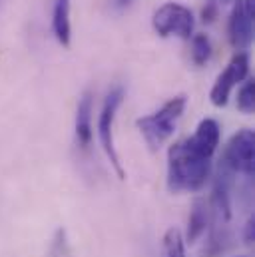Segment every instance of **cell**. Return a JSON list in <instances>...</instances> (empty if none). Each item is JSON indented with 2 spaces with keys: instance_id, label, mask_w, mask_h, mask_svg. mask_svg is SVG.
Listing matches in <instances>:
<instances>
[{
  "instance_id": "6da1fadb",
  "label": "cell",
  "mask_w": 255,
  "mask_h": 257,
  "mask_svg": "<svg viewBox=\"0 0 255 257\" xmlns=\"http://www.w3.org/2000/svg\"><path fill=\"white\" fill-rule=\"evenodd\" d=\"M211 174V158L193 152L186 142H176L168 152V188L170 192H197Z\"/></svg>"
},
{
  "instance_id": "7a4b0ae2",
  "label": "cell",
  "mask_w": 255,
  "mask_h": 257,
  "mask_svg": "<svg viewBox=\"0 0 255 257\" xmlns=\"http://www.w3.org/2000/svg\"><path fill=\"white\" fill-rule=\"evenodd\" d=\"M188 98L186 96H176L170 102H166L156 114L152 116H144L138 120V128L142 132L146 144L156 152L160 150V146L176 132V124L182 118L184 110H186Z\"/></svg>"
},
{
  "instance_id": "3957f363",
  "label": "cell",
  "mask_w": 255,
  "mask_h": 257,
  "mask_svg": "<svg viewBox=\"0 0 255 257\" xmlns=\"http://www.w3.org/2000/svg\"><path fill=\"white\" fill-rule=\"evenodd\" d=\"M122 102H124V88L118 86L106 96L102 112H100V122H98L100 144H102L112 168L120 176V180H124V168L120 164V158H118V152H116V146H114V120H116V112L122 106Z\"/></svg>"
},
{
  "instance_id": "277c9868",
  "label": "cell",
  "mask_w": 255,
  "mask_h": 257,
  "mask_svg": "<svg viewBox=\"0 0 255 257\" xmlns=\"http://www.w3.org/2000/svg\"><path fill=\"white\" fill-rule=\"evenodd\" d=\"M154 30L162 36H178L188 40L193 32V14L190 8L178 2H166L154 14Z\"/></svg>"
},
{
  "instance_id": "5b68a950",
  "label": "cell",
  "mask_w": 255,
  "mask_h": 257,
  "mask_svg": "<svg viewBox=\"0 0 255 257\" xmlns=\"http://www.w3.org/2000/svg\"><path fill=\"white\" fill-rule=\"evenodd\" d=\"M225 168L243 176H253L255 170V136L251 130H239L223 152Z\"/></svg>"
},
{
  "instance_id": "8992f818",
  "label": "cell",
  "mask_w": 255,
  "mask_h": 257,
  "mask_svg": "<svg viewBox=\"0 0 255 257\" xmlns=\"http://www.w3.org/2000/svg\"><path fill=\"white\" fill-rule=\"evenodd\" d=\"M247 70H249V58H247V54H245V52H237V54L231 58V62L225 66V70L217 76V80H215V84H213V88H211V92H209L211 104L217 106V108L225 106L227 100H229L231 90H233L239 82L245 80Z\"/></svg>"
},
{
  "instance_id": "52a82bcc",
  "label": "cell",
  "mask_w": 255,
  "mask_h": 257,
  "mask_svg": "<svg viewBox=\"0 0 255 257\" xmlns=\"http://www.w3.org/2000/svg\"><path fill=\"white\" fill-rule=\"evenodd\" d=\"M227 36H229V44L243 52L253 38V14L245 8L243 0H237V4L233 6V12L229 16V24H227Z\"/></svg>"
},
{
  "instance_id": "ba28073f",
  "label": "cell",
  "mask_w": 255,
  "mask_h": 257,
  "mask_svg": "<svg viewBox=\"0 0 255 257\" xmlns=\"http://www.w3.org/2000/svg\"><path fill=\"white\" fill-rule=\"evenodd\" d=\"M186 144L190 146L193 152L211 158L219 146V126L215 120L205 118L199 122V126L195 130V134L191 136L190 140H186Z\"/></svg>"
},
{
  "instance_id": "9c48e42d",
  "label": "cell",
  "mask_w": 255,
  "mask_h": 257,
  "mask_svg": "<svg viewBox=\"0 0 255 257\" xmlns=\"http://www.w3.org/2000/svg\"><path fill=\"white\" fill-rule=\"evenodd\" d=\"M231 170L225 168L221 164L219 168V174L215 178V184H213V207H215V213L217 217L221 219V223H227L229 217H231Z\"/></svg>"
},
{
  "instance_id": "30bf717a",
  "label": "cell",
  "mask_w": 255,
  "mask_h": 257,
  "mask_svg": "<svg viewBox=\"0 0 255 257\" xmlns=\"http://www.w3.org/2000/svg\"><path fill=\"white\" fill-rule=\"evenodd\" d=\"M92 94L86 92L76 108V140L82 148H88L92 142Z\"/></svg>"
},
{
  "instance_id": "8fae6325",
  "label": "cell",
  "mask_w": 255,
  "mask_h": 257,
  "mask_svg": "<svg viewBox=\"0 0 255 257\" xmlns=\"http://www.w3.org/2000/svg\"><path fill=\"white\" fill-rule=\"evenodd\" d=\"M52 30L64 48L70 46V0H54L52 8Z\"/></svg>"
},
{
  "instance_id": "7c38bea8",
  "label": "cell",
  "mask_w": 255,
  "mask_h": 257,
  "mask_svg": "<svg viewBox=\"0 0 255 257\" xmlns=\"http://www.w3.org/2000/svg\"><path fill=\"white\" fill-rule=\"evenodd\" d=\"M207 223H209V211H207L205 203L195 201L190 213V219H188V241L190 243H195L205 233Z\"/></svg>"
},
{
  "instance_id": "4fadbf2b",
  "label": "cell",
  "mask_w": 255,
  "mask_h": 257,
  "mask_svg": "<svg viewBox=\"0 0 255 257\" xmlns=\"http://www.w3.org/2000/svg\"><path fill=\"white\" fill-rule=\"evenodd\" d=\"M164 257H186V241L178 227H170L164 235Z\"/></svg>"
},
{
  "instance_id": "5bb4252c",
  "label": "cell",
  "mask_w": 255,
  "mask_h": 257,
  "mask_svg": "<svg viewBox=\"0 0 255 257\" xmlns=\"http://www.w3.org/2000/svg\"><path fill=\"white\" fill-rule=\"evenodd\" d=\"M237 110L243 114H253L255 110V82L245 80L237 92Z\"/></svg>"
},
{
  "instance_id": "9a60e30c",
  "label": "cell",
  "mask_w": 255,
  "mask_h": 257,
  "mask_svg": "<svg viewBox=\"0 0 255 257\" xmlns=\"http://www.w3.org/2000/svg\"><path fill=\"white\" fill-rule=\"evenodd\" d=\"M211 56V44L205 34H197L191 40V58L197 66H203Z\"/></svg>"
},
{
  "instance_id": "2e32d148",
  "label": "cell",
  "mask_w": 255,
  "mask_h": 257,
  "mask_svg": "<svg viewBox=\"0 0 255 257\" xmlns=\"http://www.w3.org/2000/svg\"><path fill=\"white\" fill-rule=\"evenodd\" d=\"M253 217H249V221L245 223V243H251L255 237V227H253Z\"/></svg>"
},
{
  "instance_id": "e0dca14e",
  "label": "cell",
  "mask_w": 255,
  "mask_h": 257,
  "mask_svg": "<svg viewBox=\"0 0 255 257\" xmlns=\"http://www.w3.org/2000/svg\"><path fill=\"white\" fill-rule=\"evenodd\" d=\"M114 2V6H118V8H124V6H128L132 0H112Z\"/></svg>"
}]
</instances>
